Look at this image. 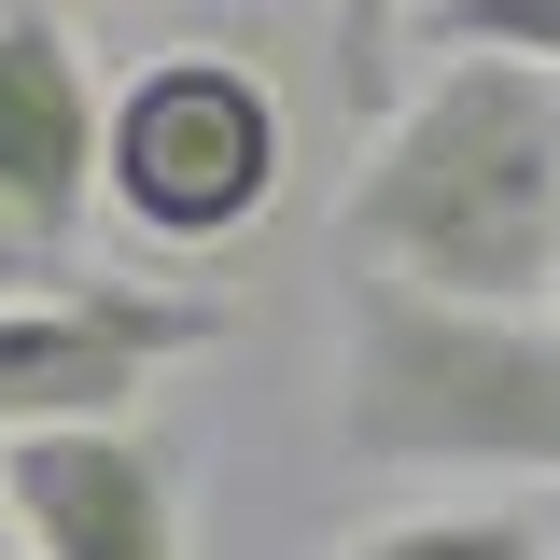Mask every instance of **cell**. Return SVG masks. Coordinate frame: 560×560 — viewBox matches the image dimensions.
<instances>
[{
	"instance_id": "1",
	"label": "cell",
	"mask_w": 560,
	"mask_h": 560,
	"mask_svg": "<svg viewBox=\"0 0 560 560\" xmlns=\"http://www.w3.org/2000/svg\"><path fill=\"white\" fill-rule=\"evenodd\" d=\"M337 253L477 294V308H547L560 294V70L434 57V84L393 98L350 168Z\"/></svg>"
},
{
	"instance_id": "2",
	"label": "cell",
	"mask_w": 560,
	"mask_h": 560,
	"mask_svg": "<svg viewBox=\"0 0 560 560\" xmlns=\"http://www.w3.org/2000/svg\"><path fill=\"white\" fill-rule=\"evenodd\" d=\"M350 477H533L560 490V308H477L434 280L350 267L337 407Z\"/></svg>"
},
{
	"instance_id": "3",
	"label": "cell",
	"mask_w": 560,
	"mask_h": 560,
	"mask_svg": "<svg viewBox=\"0 0 560 560\" xmlns=\"http://www.w3.org/2000/svg\"><path fill=\"white\" fill-rule=\"evenodd\" d=\"M280 168H294V113L253 57H154L113 84V168L98 210L140 224L154 253H210L238 224H267Z\"/></svg>"
},
{
	"instance_id": "4",
	"label": "cell",
	"mask_w": 560,
	"mask_h": 560,
	"mask_svg": "<svg viewBox=\"0 0 560 560\" xmlns=\"http://www.w3.org/2000/svg\"><path fill=\"white\" fill-rule=\"evenodd\" d=\"M224 350V294H154V280H57L0 294V434L43 420H140L168 364Z\"/></svg>"
},
{
	"instance_id": "5",
	"label": "cell",
	"mask_w": 560,
	"mask_h": 560,
	"mask_svg": "<svg viewBox=\"0 0 560 560\" xmlns=\"http://www.w3.org/2000/svg\"><path fill=\"white\" fill-rule=\"evenodd\" d=\"M0 490H14L28 560H183V463L140 420L0 434Z\"/></svg>"
},
{
	"instance_id": "6",
	"label": "cell",
	"mask_w": 560,
	"mask_h": 560,
	"mask_svg": "<svg viewBox=\"0 0 560 560\" xmlns=\"http://www.w3.org/2000/svg\"><path fill=\"white\" fill-rule=\"evenodd\" d=\"M98 168H113V98L57 14H0V197L14 224L84 267V224H98Z\"/></svg>"
},
{
	"instance_id": "7",
	"label": "cell",
	"mask_w": 560,
	"mask_h": 560,
	"mask_svg": "<svg viewBox=\"0 0 560 560\" xmlns=\"http://www.w3.org/2000/svg\"><path fill=\"white\" fill-rule=\"evenodd\" d=\"M337 560H547V533L518 504H448V518H393V533H364Z\"/></svg>"
},
{
	"instance_id": "8",
	"label": "cell",
	"mask_w": 560,
	"mask_h": 560,
	"mask_svg": "<svg viewBox=\"0 0 560 560\" xmlns=\"http://www.w3.org/2000/svg\"><path fill=\"white\" fill-rule=\"evenodd\" d=\"M434 57H518V70H560V0H420Z\"/></svg>"
},
{
	"instance_id": "9",
	"label": "cell",
	"mask_w": 560,
	"mask_h": 560,
	"mask_svg": "<svg viewBox=\"0 0 560 560\" xmlns=\"http://www.w3.org/2000/svg\"><path fill=\"white\" fill-rule=\"evenodd\" d=\"M323 14H337V84L378 113V98H393V43L420 28V0H323Z\"/></svg>"
},
{
	"instance_id": "10",
	"label": "cell",
	"mask_w": 560,
	"mask_h": 560,
	"mask_svg": "<svg viewBox=\"0 0 560 560\" xmlns=\"http://www.w3.org/2000/svg\"><path fill=\"white\" fill-rule=\"evenodd\" d=\"M57 280H84L70 253H43L28 224H14V197H0V294H57Z\"/></svg>"
},
{
	"instance_id": "11",
	"label": "cell",
	"mask_w": 560,
	"mask_h": 560,
	"mask_svg": "<svg viewBox=\"0 0 560 560\" xmlns=\"http://www.w3.org/2000/svg\"><path fill=\"white\" fill-rule=\"evenodd\" d=\"M14 547H28V533H14V490H0V560H14Z\"/></svg>"
},
{
	"instance_id": "12",
	"label": "cell",
	"mask_w": 560,
	"mask_h": 560,
	"mask_svg": "<svg viewBox=\"0 0 560 560\" xmlns=\"http://www.w3.org/2000/svg\"><path fill=\"white\" fill-rule=\"evenodd\" d=\"M547 308H560V294H547Z\"/></svg>"
}]
</instances>
